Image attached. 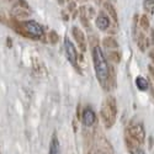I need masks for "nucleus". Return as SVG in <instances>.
<instances>
[{
    "label": "nucleus",
    "instance_id": "nucleus-6",
    "mask_svg": "<svg viewBox=\"0 0 154 154\" xmlns=\"http://www.w3.org/2000/svg\"><path fill=\"white\" fill-rule=\"evenodd\" d=\"M130 133H131V137L137 140V142L139 143H143V140H144V130H143V126L142 125H136V126H132L130 128Z\"/></svg>",
    "mask_w": 154,
    "mask_h": 154
},
{
    "label": "nucleus",
    "instance_id": "nucleus-14",
    "mask_svg": "<svg viewBox=\"0 0 154 154\" xmlns=\"http://www.w3.org/2000/svg\"><path fill=\"white\" fill-rule=\"evenodd\" d=\"M58 149H59L58 139L56 136H53L52 142H51V146H49V154H58Z\"/></svg>",
    "mask_w": 154,
    "mask_h": 154
},
{
    "label": "nucleus",
    "instance_id": "nucleus-20",
    "mask_svg": "<svg viewBox=\"0 0 154 154\" xmlns=\"http://www.w3.org/2000/svg\"><path fill=\"white\" fill-rule=\"evenodd\" d=\"M74 6H75V4H74L73 2H70V4H69V10L73 11V10H74Z\"/></svg>",
    "mask_w": 154,
    "mask_h": 154
},
{
    "label": "nucleus",
    "instance_id": "nucleus-18",
    "mask_svg": "<svg viewBox=\"0 0 154 154\" xmlns=\"http://www.w3.org/2000/svg\"><path fill=\"white\" fill-rule=\"evenodd\" d=\"M48 37H49L51 43H57V42H58V33H57V32L51 31L49 35H48Z\"/></svg>",
    "mask_w": 154,
    "mask_h": 154
},
{
    "label": "nucleus",
    "instance_id": "nucleus-7",
    "mask_svg": "<svg viewBox=\"0 0 154 154\" xmlns=\"http://www.w3.org/2000/svg\"><path fill=\"white\" fill-rule=\"evenodd\" d=\"M82 119H83V123H84L86 127H90V126H93V125L95 123V121H96L95 112H94L90 107H86V109L84 110V112H83Z\"/></svg>",
    "mask_w": 154,
    "mask_h": 154
},
{
    "label": "nucleus",
    "instance_id": "nucleus-12",
    "mask_svg": "<svg viewBox=\"0 0 154 154\" xmlns=\"http://www.w3.org/2000/svg\"><path fill=\"white\" fill-rule=\"evenodd\" d=\"M137 45L140 48V51H146L148 47V41H147V37L144 33H139L138 38H137Z\"/></svg>",
    "mask_w": 154,
    "mask_h": 154
},
{
    "label": "nucleus",
    "instance_id": "nucleus-9",
    "mask_svg": "<svg viewBox=\"0 0 154 154\" xmlns=\"http://www.w3.org/2000/svg\"><path fill=\"white\" fill-rule=\"evenodd\" d=\"M12 15L17 19H22V17H27L30 15V11L29 8H21L19 4L12 9Z\"/></svg>",
    "mask_w": 154,
    "mask_h": 154
},
{
    "label": "nucleus",
    "instance_id": "nucleus-16",
    "mask_svg": "<svg viewBox=\"0 0 154 154\" xmlns=\"http://www.w3.org/2000/svg\"><path fill=\"white\" fill-rule=\"evenodd\" d=\"M107 57H109L112 62H115V63H119V62L121 60V54H120L119 52H116V51L109 52V53H107Z\"/></svg>",
    "mask_w": 154,
    "mask_h": 154
},
{
    "label": "nucleus",
    "instance_id": "nucleus-17",
    "mask_svg": "<svg viewBox=\"0 0 154 154\" xmlns=\"http://www.w3.org/2000/svg\"><path fill=\"white\" fill-rule=\"evenodd\" d=\"M140 27H142L143 30H146V31L149 29V20L146 15H143L142 17H140Z\"/></svg>",
    "mask_w": 154,
    "mask_h": 154
},
{
    "label": "nucleus",
    "instance_id": "nucleus-3",
    "mask_svg": "<svg viewBox=\"0 0 154 154\" xmlns=\"http://www.w3.org/2000/svg\"><path fill=\"white\" fill-rule=\"evenodd\" d=\"M17 25L20 26L19 31L23 30L22 35L29 36V37L33 38V40H37V38H40V37L43 36V29L41 27V25L37 23L33 20H30V21H26V22H20Z\"/></svg>",
    "mask_w": 154,
    "mask_h": 154
},
{
    "label": "nucleus",
    "instance_id": "nucleus-2",
    "mask_svg": "<svg viewBox=\"0 0 154 154\" xmlns=\"http://www.w3.org/2000/svg\"><path fill=\"white\" fill-rule=\"evenodd\" d=\"M116 113H117L116 100L112 96H110V97H107L105 104L101 107V116H102V120H104V123L106 127H111L113 125L115 119H116Z\"/></svg>",
    "mask_w": 154,
    "mask_h": 154
},
{
    "label": "nucleus",
    "instance_id": "nucleus-13",
    "mask_svg": "<svg viewBox=\"0 0 154 154\" xmlns=\"http://www.w3.org/2000/svg\"><path fill=\"white\" fill-rule=\"evenodd\" d=\"M104 8H105L106 11L109 12V15L111 16V19H112L115 22H117V12H116V9L113 8V5H111L110 3H105V4H104Z\"/></svg>",
    "mask_w": 154,
    "mask_h": 154
},
{
    "label": "nucleus",
    "instance_id": "nucleus-15",
    "mask_svg": "<svg viewBox=\"0 0 154 154\" xmlns=\"http://www.w3.org/2000/svg\"><path fill=\"white\" fill-rule=\"evenodd\" d=\"M143 8L146 11L153 14V9H154V0H144L143 2Z\"/></svg>",
    "mask_w": 154,
    "mask_h": 154
},
{
    "label": "nucleus",
    "instance_id": "nucleus-19",
    "mask_svg": "<svg viewBox=\"0 0 154 154\" xmlns=\"http://www.w3.org/2000/svg\"><path fill=\"white\" fill-rule=\"evenodd\" d=\"M132 154H146L142 149H139V148H134L133 150H132Z\"/></svg>",
    "mask_w": 154,
    "mask_h": 154
},
{
    "label": "nucleus",
    "instance_id": "nucleus-10",
    "mask_svg": "<svg viewBox=\"0 0 154 154\" xmlns=\"http://www.w3.org/2000/svg\"><path fill=\"white\" fill-rule=\"evenodd\" d=\"M102 46H104L105 48H107V49H116V48H119L117 41L115 40V38H112V37H105L104 40H102Z\"/></svg>",
    "mask_w": 154,
    "mask_h": 154
},
{
    "label": "nucleus",
    "instance_id": "nucleus-4",
    "mask_svg": "<svg viewBox=\"0 0 154 154\" xmlns=\"http://www.w3.org/2000/svg\"><path fill=\"white\" fill-rule=\"evenodd\" d=\"M64 47H66V53H67V57H68L69 62L73 64V67H75V69H76V68H78V52H76L75 46L70 42L69 38L66 37V40H64Z\"/></svg>",
    "mask_w": 154,
    "mask_h": 154
},
{
    "label": "nucleus",
    "instance_id": "nucleus-5",
    "mask_svg": "<svg viewBox=\"0 0 154 154\" xmlns=\"http://www.w3.org/2000/svg\"><path fill=\"white\" fill-rule=\"evenodd\" d=\"M72 33H73V36H74V38H75L76 43L79 45L80 49L84 52V51L86 49V37H85L84 32H83L80 29H78L76 26H74V27H72Z\"/></svg>",
    "mask_w": 154,
    "mask_h": 154
},
{
    "label": "nucleus",
    "instance_id": "nucleus-23",
    "mask_svg": "<svg viewBox=\"0 0 154 154\" xmlns=\"http://www.w3.org/2000/svg\"><path fill=\"white\" fill-rule=\"evenodd\" d=\"M80 2H83V0H80Z\"/></svg>",
    "mask_w": 154,
    "mask_h": 154
},
{
    "label": "nucleus",
    "instance_id": "nucleus-8",
    "mask_svg": "<svg viewBox=\"0 0 154 154\" xmlns=\"http://www.w3.org/2000/svg\"><path fill=\"white\" fill-rule=\"evenodd\" d=\"M96 26L101 31H105V30L109 29V26H110V19H109V16L105 14L104 11L99 12V15L96 17Z\"/></svg>",
    "mask_w": 154,
    "mask_h": 154
},
{
    "label": "nucleus",
    "instance_id": "nucleus-11",
    "mask_svg": "<svg viewBox=\"0 0 154 154\" xmlns=\"http://www.w3.org/2000/svg\"><path fill=\"white\" fill-rule=\"evenodd\" d=\"M136 85L140 91L148 90V82H147L146 78H143V76H137L136 78Z\"/></svg>",
    "mask_w": 154,
    "mask_h": 154
},
{
    "label": "nucleus",
    "instance_id": "nucleus-21",
    "mask_svg": "<svg viewBox=\"0 0 154 154\" xmlns=\"http://www.w3.org/2000/svg\"><path fill=\"white\" fill-rule=\"evenodd\" d=\"M58 3L62 5V4H64V0H58Z\"/></svg>",
    "mask_w": 154,
    "mask_h": 154
},
{
    "label": "nucleus",
    "instance_id": "nucleus-1",
    "mask_svg": "<svg viewBox=\"0 0 154 154\" xmlns=\"http://www.w3.org/2000/svg\"><path fill=\"white\" fill-rule=\"evenodd\" d=\"M93 60H94V69L96 73V78L101 86L104 89H107L109 86V70L110 67L106 62V58L102 53L100 47L94 46L93 47Z\"/></svg>",
    "mask_w": 154,
    "mask_h": 154
},
{
    "label": "nucleus",
    "instance_id": "nucleus-22",
    "mask_svg": "<svg viewBox=\"0 0 154 154\" xmlns=\"http://www.w3.org/2000/svg\"><path fill=\"white\" fill-rule=\"evenodd\" d=\"M95 2H96L97 4H100V3H101V0H95Z\"/></svg>",
    "mask_w": 154,
    "mask_h": 154
}]
</instances>
